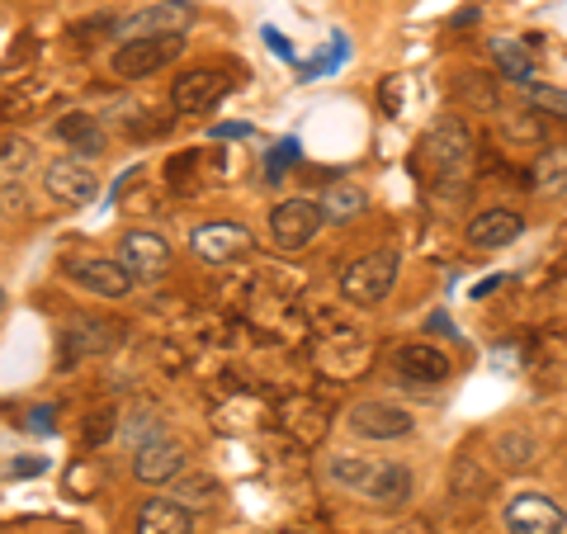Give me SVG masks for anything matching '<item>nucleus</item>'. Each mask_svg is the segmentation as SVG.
I'll return each mask as SVG.
<instances>
[{"label":"nucleus","instance_id":"nucleus-1","mask_svg":"<svg viewBox=\"0 0 567 534\" xmlns=\"http://www.w3.org/2000/svg\"><path fill=\"white\" fill-rule=\"evenodd\" d=\"M327 477L336 487H346L354 496L374 506H406L412 502L416 477L398 459H369V454H331L327 459Z\"/></svg>","mask_w":567,"mask_h":534},{"label":"nucleus","instance_id":"nucleus-2","mask_svg":"<svg viewBox=\"0 0 567 534\" xmlns=\"http://www.w3.org/2000/svg\"><path fill=\"white\" fill-rule=\"evenodd\" d=\"M398 270H402V256L398 251H369L360 260H350L341 270V298L350 308H379V302L393 294L398 284Z\"/></svg>","mask_w":567,"mask_h":534},{"label":"nucleus","instance_id":"nucleus-3","mask_svg":"<svg viewBox=\"0 0 567 534\" xmlns=\"http://www.w3.org/2000/svg\"><path fill=\"white\" fill-rule=\"evenodd\" d=\"M425 156H431L435 181L464 185V175L473 171V133H468V123L464 119L435 123V133L425 137Z\"/></svg>","mask_w":567,"mask_h":534},{"label":"nucleus","instance_id":"nucleus-4","mask_svg":"<svg viewBox=\"0 0 567 534\" xmlns=\"http://www.w3.org/2000/svg\"><path fill=\"white\" fill-rule=\"evenodd\" d=\"M199 20L189 0H162V6H147L128 14V20H114V39L133 43V39H185V29Z\"/></svg>","mask_w":567,"mask_h":534},{"label":"nucleus","instance_id":"nucleus-5","mask_svg":"<svg viewBox=\"0 0 567 534\" xmlns=\"http://www.w3.org/2000/svg\"><path fill=\"white\" fill-rule=\"evenodd\" d=\"M43 194L58 208H85L100 194V175L81 156H58V162L43 166Z\"/></svg>","mask_w":567,"mask_h":534},{"label":"nucleus","instance_id":"nucleus-6","mask_svg":"<svg viewBox=\"0 0 567 534\" xmlns=\"http://www.w3.org/2000/svg\"><path fill=\"white\" fill-rule=\"evenodd\" d=\"M181 52H185V39H133L114 48L110 71L118 81H147L156 71H166Z\"/></svg>","mask_w":567,"mask_h":534},{"label":"nucleus","instance_id":"nucleus-7","mask_svg":"<svg viewBox=\"0 0 567 534\" xmlns=\"http://www.w3.org/2000/svg\"><path fill=\"white\" fill-rule=\"evenodd\" d=\"M118 265L133 275V284H156L171 270V246L147 227H133V233L118 237Z\"/></svg>","mask_w":567,"mask_h":534},{"label":"nucleus","instance_id":"nucleus-8","mask_svg":"<svg viewBox=\"0 0 567 534\" xmlns=\"http://www.w3.org/2000/svg\"><path fill=\"white\" fill-rule=\"evenodd\" d=\"M506 534H563L567 530V511L544 492H516L502 511Z\"/></svg>","mask_w":567,"mask_h":534},{"label":"nucleus","instance_id":"nucleus-9","mask_svg":"<svg viewBox=\"0 0 567 534\" xmlns=\"http://www.w3.org/2000/svg\"><path fill=\"white\" fill-rule=\"evenodd\" d=\"M227 95H233V76L199 66V71H185V76L171 85V110L175 114H208V110H218Z\"/></svg>","mask_w":567,"mask_h":534},{"label":"nucleus","instance_id":"nucleus-10","mask_svg":"<svg viewBox=\"0 0 567 534\" xmlns=\"http://www.w3.org/2000/svg\"><path fill=\"white\" fill-rule=\"evenodd\" d=\"M317 233H322V208L312 199H284L270 208V242L279 251H303Z\"/></svg>","mask_w":567,"mask_h":534},{"label":"nucleus","instance_id":"nucleus-11","mask_svg":"<svg viewBox=\"0 0 567 534\" xmlns=\"http://www.w3.org/2000/svg\"><path fill=\"white\" fill-rule=\"evenodd\" d=\"M189 246L194 256L208 260V265H227V260H241L251 251V227L246 223H233V218H213V223H199L189 233Z\"/></svg>","mask_w":567,"mask_h":534},{"label":"nucleus","instance_id":"nucleus-12","mask_svg":"<svg viewBox=\"0 0 567 534\" xmlns=\"http://www.w3.org/2000/svg\"><path fill=\"white\" fill-rule=\"evenodd\" d=\"M346 425L360 440H402V435H412V412L383 398H364L346 412Z\"/></svg>","mask_w":567,"mask_h":534},{"label":"nucleus","instance_id":"nucleus-13","mask_svg":"<svg viewBox=\"0 0 567 534\" xmlns=\"http://www.w3.org/2000/svg\"><path fill=\"white\" fill-rule=\"evenodd\" d=\"M369 341L360 331H350V327H331L322 341H317V369L331 373V379H354V373H364L369 369Z\"/></svg>","mask_w":567,"mask_h":534},{"label":"nucleus","instance_id":"nucleus-14","mask_svg":"<svg viewBox=\"0 0 567 534\" xmlns=\"http://www.w3.org/2000/svg\"><path fill=\"white\" fill-rule=\"evenodd\" d=\"M114 346H123V322H114V317H76V322H66L62 336V364H76L85 355H110Z\"/></svg>","mask_w":567,"mask_h":534},{"label":"nucleus","instance_id":"nucleus-15","mask_svg":"<svg viewBox=\"0 0 567 534\" xmlns=\"http://www.w3.org/2000/svg\"><path fill=\"white\" fill-rule=\"evenodd\" d=\"M185 464H189L185 444L162 435V440L142 444V450L133 454V477L147 483V487H166V483H175V477H185Z\"/></svg>","mask_w":567,"mask_h":534},{"label":"nucleus","instance_id":"nucleus-16","mask_svg":"<svg viewBox=\"0 0 567 534\" xmlns=\"http://www.w3.org/2000/svg\"><path fill=\"white\" fill-rule=\"evenodd\" d=\"M393 364L402 373V383H412V388H431V383H445L450 379V355L440 350V346H431V341L402 346Z\"/></svg>","mask_w":567,"mask_h":534},{"label":"nucleus","instance_id":"nucleus-17","mask_svg":"<svg viewBox=\"0 0 567 534\" xmlns=\"http://www.w3.org/2000/svg\"><path fill=\"white\" fill-rule=\"evenodd\" d=\"M66 279H76L81 289H91L100 298H123L133 289V275L123 270L118 260H104V256H85V260H71L66 265Z\"/></svg>","mask_w":567,"mask_h":534},{"label":"nucleus","instance_id":"nucleus-18","mask_svg":"<svg viewBox=\"0 0 567 534\" xmlns=\"http://www.w3.org/2000/svg\"><path fill=\"white\" fill-rule=\"evenodd\" d=\"M525 233V218L511 208H487L477 213V218L468 223V246H477V251H502V246L520 242Z\"/></svg>","mask_w":567,"mask_h":534},{"label":"nucleus","instance_id":"nucleus-19","mask_svg":"<svg viewBox=\"0 0 567 534\" xmlns=\"http://www.w3.org/2000/svg\"><path fill=\"white\" fill-rule=\"evenodd\" d=\"M133 534H194V515L171 496H147L133 515Z\"/></svg>","mask_w":567,"mask_h":534},{"label":"nucleus","instance_id":"nucleus-20","mask_svg":"<svg viewBox=\"0 0 567 534\" xmlns=\"http://www.w3.org/2000/svg\"><path fill=\"white\" fill-rule=\"evenodd\" d=\"M279 421H284V431H289L298 444H317L327 435V407L308 398V393H298L279 407Z\"/></svg>","mask_w":567,"mask_h":534},{"label":"nucleus","instance_id":"nucleus-21","mask_svg":"<svg viewBox=\"0 0 567 534\" xmlns=\"http://www.w3.org/2000/svg\"><path fill=\"white\" fill-rule=\"evenodd\" d=\"M58 142H66L76 156H100L104 152V129H100L95 114L71 110V114L58 119Z\"/></svg>","mask_w":567,"mask_h":534},{"label":"nucleus","instance_id":"nucleus-22","mask_svg":"<svg viewBox=\"0 0 567 534\" xmlns=\"http://www.w3.org/2000/svg\"><path fill=\"white\" fill-rule=\"evenodd\" d=\"M492 58H496V71L511 81V85H535V52H529V43L520 39H492Z\"/></svg>","mask_w":567,"mask_h":534},{"label":"nucleus","instance_id":"nucleus-23","mask_svg":"<svg viewBox=\"0 0 567 534\" xmlns=\"http://www.w3.org/2000/svg\"><path fill=\"white\" fill-rule=\"evenodd\" d=\"M529 185L544 199H563L567 194V147H544L535 156V171H529Z\"/></svg>","mask_w":567,"mask_h":534},{"label":"nucleus","instance_id":"nucleus-24","mask_svg":"<svg viewBox=\"0 0 567 534\" xmlns=\"http://www.w3.org/2000/svg\"><path fill=\"white\" fill-rule=\"evenodd\" d=\"M218 496H223V487H218V477H208V473H185V477H175V487H171V502L185 506L189 515L218 506Z\"/></svg>","mask_w":567,"mask_h":534},{"label":"nucleus","instance_id":"nucleus-25","mask_svg":"<svg viewBox=\"0 0 567 534\" xmlns=\"http://www.w3.org/2000/svg\"><path fill=\"white\" fill-rule=\"evenodd\" d=\"M317 208H322V223H350V218H360V213L369 208V194L360 185H331Z\"/></svg>","mask_w":567,"mask_h":534},{"label":"nucleus","instance_id":"nucleus-26","mask_svg":"<svg viewBox=\"0 0 567 534\" xmlns=\"http://www.w3.org/2000/svg\"><path fill=\"white\" fill-rule=\"evenodd\" d=\"M492 444H496V459H502L506 469L520 473V469L535 464V435H529L525 425H506V431H496Z\"/></svg>","mask_w":567,"mask_h":534},{"label":"nucleus","instance_id":"nucleus-27","mask_svg":"<svg viewBox=\"0 0 567 534\" xmlns=\"http://www.w3.org/2000/svg\"><path fill=\"white\" fill-rule=\"evenodd\" d=\"M33 166V142L29 137H6L0 142V189H14Z\"/></svg>","mask_w":567,"mask_h":534},{"label":"nucleus","instance_id":"nucleus-28","mask_svg":"<svg viewBox=\"0 0 567 534\" xmlns=\"http://www.w3.org/2000/svg\"><path fill=\"white\" fill-rule=\"evenodd\" d=\"M123 440L128 444H152V440H162V412L156 407H133L128 421H123Z\"/></svg>","mask_w":567,"mask_h":534},{"label":"nucleus","instance_id":"nucleus-29","mask_svg":"<svg viewBox=\"0 0 567 534\" xmlns=\"http://www.w3.org/2000/svg\"><path fill=\"white\" fill-rule=\"evenodd\" d=\"M502 133L511 142H544V119H539V110H506Z\"/></svg>","mask_w":567,"mask_h":534},{"label":"nucleus","instance_id":"nucleus-30","mask_svg":"<svg viewBox=\"0 0 567 534\" xmlns=\"http://www.w3.org/2000/svg\"><path fill=\"white\" fill-rule=\"evenodd\" d=\"M525 100H529V110H539V114H554V119H567V91H558V85H525Z\"/></svg>","mask_w":567,"mask_h":534},{"label":"nucleus","instance_id":"nucleus-31","mask_svg":"<svg viewBox=\"0 0 567 534\" xmlns=\"http://www.w3.org/2000/svg\"><path fill=\"white\" fill-rule=\"evenodd\" d=\"M468 487L473 492H487V473L483 469H477V459H454V492L458 496H468Z\"/></svg>","mask_w":567,"mask_h":534},{"label":"nucleus","instance_id":"nucleus-32","mask_svg":"<svg viewBox=\"0 0 567 534\" xmlns=\"http://www.w3.org/2000/svg\"><path fill=\"white\" fill-rule=\"evenodd\" d=\"M114 421H118V412H114V407H100V412H91V417H85V444H104V440H110L114 435Z\"/></svg>","mask_w":567,"mask_h":534},{"label":"nucleus","instance_id":"nucleus-33","mask_svg":"<svg viewBox=\"0 0 567 534\" xmlns=\"http://www.w3.org/2000/svg\"><path fill=\"white\" fill-rule=\"evenodd\" d=\"M468 85H464V95L468 100H477L483 110H496V95H492V76H483V71H473V76H464Z\"/></svg>","mask_w":567,"mask_h":534},{"label":"nucleus","instance_id":"nucleus-34","mask_svg":"<svg viewBox=\"0 0 567 534\" xmlns=\"http://www.w3.org/2000/svg\"><path fill=\"white\" fill-rule=\"evenodd\" d=\"M293 156H298V142H284V147H275V152H270V181H279V171L289 166Z\"/></svg>","mask_w":567,"mask_h":534},{"label":"nucleus","instance_id":"nucleus-35","mask_svg":"<svg viewBox=\"0 0 567 534\" xmlns=\"http://www.w3.org/2000/svg\"><path fill=\"white\" fill-rule=\"evenodd\" d=\"M398 104H402V85H398V76H388L383 81V110L398 114Z\"/></svg>","mask_w":567,"mask_h":534},{"label":"nucleus","instance_id":"nucleus-36","mask_svg":"<svg viewBox=\"0 0 567 534\" xmlns=\"http://www.w3.org/2000/svg\"><path fill=\"white\" fill-rule=\"evenodd\" d=\"M29 431H39V435L52 431V407H33V412H29Z\"/></svg>","mask_w":567,"mask_h":534},{"label":"nucleus","instance_id":"nucleus-37","mask_svg":"<svg viewBox=\"0 0 567 534\" xmlns=\"http://www.w3.org/2000/svg\"><path fill=\"white\" fill-rule=\"evenodd\" d=\"M213 137H251V123H218Z\"/></svg>","mask_w":567,"mask_h":534},{"label":"nucleus","instance_id":"nucleus-38","mask_svg":"<svg viewBox=\"0 0 567 534\" xmlns=\"http://www.w3.org/2000/svg\"><path fill=\"white\" fill-rule=\"evenodd\" d=\"M43 469H48L43 459H24V464H14L10 473H14V477H33V473H43Z\"/></svg>","mask_w":567,"mask_h":534},{"label":"nucleus","instance_id":"nucleus-39","mask_svg":"<svg viewBox=\"0 0 567 534\" xmlns=\"http://www.w3.org/2000/svg\"><path fill=\"white\" fill-rule=\"evenodd\" d=\"M265 39H270V48L279 52V58H284V62H293V48H289V43H284V39H279V33H275V29H265Z\"/></svg>","mask_w":567,"mask_h":534},{"label":"nucleus","instance_id":"nucleus-40","mask_svg":"<svg viewBox=\"0 0 567 534\" xmlns=\"http://www.w3.org/2000/svg\"><path fill=\"white\" fill-rule=\"evenodd\" d=\"M425 327H431V331H440V336H454V327H450V317H445V312H435V317H431V322H425Z\"/></svg>","mask_w":567,"mask_h":534},{"label":"nucleus","instance_id":"nucleus-41","mask_svg":"<svg viewBox=\"0 0 567 534\" xmlns=\"http://www.w3.org/2000/svg\"><path fill=\"white\" fill-rule=\"evenodd\" d=\"M0 312H6V289H0Z\"/></svg>","mask_w":567,"mask_h":534},{"label":"nucleus","instance_id":"nucleus-42","mask_svg":"<svg viewBox=\"0 0 567 534\" xmlns=\"http://www.w3.org/2000/svg\"><path fill=\"white\" fill-rule=\"evenodd\" d=\"M62 534H85V530H62Z\"/></svg>","mask_w":567,"mask_h":534}]
</instances>
